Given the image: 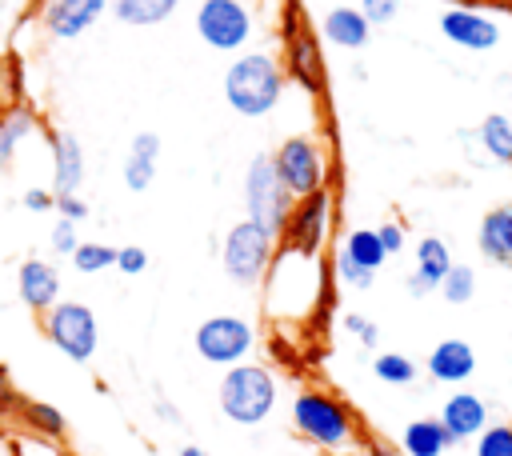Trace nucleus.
I'll return each mask as SVG.
<instances>
[{"label":"nucleus","instance_id":"obj_1","mask_svg":"<svg viewBox=\"0 0 512 456\" xmlns=\"http://www.w3.org/2000/svg\"><path fill=\"white\" fill-rule=\"evenodd\" d=\"M284 96V68L272 52H240L224 72V100L236 116H268Z\"/></svg>","mask_w":512,"mask_h":456},{"label":"nucleus","instance_id":"obj_2","mask_svg":"<svg viewBox=\"0 0 512 456\" xmlns=\"http://www.w3.org/2000/svg\"><path fill=\"white\" fill-rule=\"evenodd\" d=\"M292 428L296 436H304L308 444L324 448V452H344L356 440V416L348 412V404L324 388H300L292 400Z\"/></svg>","mask_w":512,"mask_h":456},{"label":"nucleus","instance_id":"obj_3","mask_svg":"<svg viewBox=\"0 0 512 456\" xmlns=\"http://www.w3.org/2000/svg\"><path fill=\"white\" fill-rule=\"evenodd\" d=\"M220 412L232 420V424H264L276 408V376L268 364H252V360H240L232 368H224V380H220Z\"/></svg>","mask_w":512,"mask_h":456},{"label":"nucleus","instance_id":"obj_4","mask_svg":"<svg viewBox=\"0 0 512 456\" xmlns=\"http://www.w3.org/2000/svg\"><path fill=\"white\" fill-rule=\"evenodd\" d=\"M272 252H276V232H268L264 224L256 220H236L228 232H224V244H220V260H224V272L232 284L240 288H256L272 264Z\"/></svg>","mask_w":512,"mask_h":456},{"label":"nucleus","instance_id":"obj_5","mask_svg":"<svg viewBox=\"0 0 512 456\" xmlns=\"http://www.w3.org/2000/svg\"><path fill=\"white\" fill-rule=\"evenodd\" d=\"M296 196L284 188V180L276 176V164H272V152H256L244 168V212L248 220L264 224L268 232H284L288 224V212H292Z\"/></svg>","mask_w":512,"mask_h":456},{"label":"nucleus","instance_id":"obj_6","mask_svg":"<svg viewBox=\"0 0 512 456\" xmlns=\"http://www.w3.org/2000/svg\"><path fill=\"white\" fill-rule=\"evenodd\" d=\"M40 328L56 352H64L76 364H88L96 356V312L80 300H56L48 312H40Z\"/></svg>","mask_w":512,"mask_h":456},{"label":"nucleus","instance_id":"obj_7","mask_svg":"<svg viewBox=\"0 0 512 456\" xmlns=\"http://www.w3.org/2000/svg\"><path fill=\"white\" fill-rule=\"evenodd\" d=\"M256 32V16L244 0H200L196 36L216 52H240Z\"/></svg>","mask_w":512,"mask_h":456},{"label":"nucleus","instance_id":"obj_8","mask_svg":"<svg viewBox=\"0 0 512 456\" xmlns=\"http://www.w3.org/2000/svg\"><path fill=\"white\" fill-rule=\"evenodd\" d=\"M272 164H276V176L284 180V188L296 200L328 188V160H324V148L312 136H288L272 152Z\"/></svg>","mask_w":512,"mask_h":456},{"label":"nucleus","instance_id":"obj_9","mask_svg":"<svg viewBox=\"0 0 512 456\" xmlns=\"http://www.w3.org/2000/svg\"><path fill=\"white\" fill-rule=\"evenodd\" d=\"M192 344H196V356H200V360H208V364H216V368H232V364L248 360V352H252V344H256V328H252L244 316L220 312V316H208V320L196 328Z\"/></svg>","mask_w":512,"mask_h":456},{"label":"nucleus","instance_id":"obj_10","mask_svg":"<svg viewBox=\"0 0 512 456\" xmlns=\"http://www.w3.org/2000/svg\"><path fill=\"white\" fill-rule=\"evenodd\" d=\"M332 216H336V204H332V192L320 188L312 196H300L288 212V224H284V244L300 248V252H312L320 256L324 252V240H328V228H332Z\"/></svg>","mask_w":512,"mask_h":456},{"label":"nucleus","instance_id":"obj_11","mask_svg":"<svg viewBox=\"0 0 512 456\" xmlns=\"http://www.w3.org/2000/svg\"><path fill=\"white\" fill-rule=\"evenodd\" d=\"M104 12H108V0H40V28L52 40H76Z\"/></svg>","mask_w":512,"mask_h":456},{"label":"nucleus","instance_id":"obj_12","mask_svg":"<svg viewBox=\"0 0 512 456\" xmlns=\"http://www.w3.org/2000/svg\"><path fill=\"white\" fill-rule=\"evenodd\" d=\"M440 36L464 52H488L500 44V24L476 8H448L440 16Z\"/></svg>","mask_w":512,"mask_h":456},{"label":"nucleus","instance_id":"obj_13","mask_svg":"<svg viewBox=\"0 0 512 456\" xmlns=\"http://www.w3.org/2000/svg\"><path fill=\"white\" fill-rule=\"evenodd\" d=\"M16 296L32 312H48L60 300V272H56V264L40 260V256L20 260V268H16Z\"/></svg>","mask_w":512,"mask_h":456},{"label":"nucleus","instance_id":"obj_14","mask_svg":"<svg viewBox=\"0 0 512 456\" xmlns=\"http://www.w3.org/2000/svg\"><path fill=\"white\" fill-rule=\"evenodd\" d=\"M436 420L444 424V432L452 436V444H460V440H472V436H480L488 428V404L476 392H452L444 400V408H440Z\"/></svg>","mask_w":512,"mask_h":456},{"label":"nucleus","instance_id":"obj_15","mask_svg":"<svg viewBox=\"0 0 512 456\" xmlns=\"http://www.w3.org/2000/svg\"><path fill=\"white\" fill-rule=\"evenodd\" d=\"M448 268H452L448 244H444L440 236H424V240L416 244V268H412V276L404 280L408 296H428V292H436L440 280L448 276Z\"/></svg>","mask_w":512,"mask_h":456},{"label":"nucleus","instance_id":"obj_16","mask_svg":"<svg viewBox=\"0 0 512 456\" xmlns=\"http://www.w3.org/2000/svg\"><path fill=\"white\" fill-rule=\"evenodd\" d=\"M48 144H52V192L56 196H68V192H80L84 184V148L72 132H48Z\"/></svg>","mask_w":512,"mask_h":456},{"label":"nucleus","instance_id":"obj_17","mask_svg":"<svg viewBox=\"0 0 512 456\" xmlns=\"http://www.w3.org/2000/svg\"><path fill=\"white\" fill-rule=\"evenodd\" d=\"M424 368H428V376L436 380V384H464L472 372H476V352H472V344L468 340H440L432 352H428V360H424Z\"/></svg>","mask_w":512,"mask_h":456},{"label":"nucleus","instance_id":"obj_18","mask_svg":"<svg viewBox=\"0 0 512 456\" xmlns=\"http://www.w3.org/2000/svg\"><path fill=\"white\" fill-rule=\"evenodd\" d=\"M320 32H324L328 44H336V48H344V52H360V48L368 44V36H372V24L364 20L360 8H352V4H336V8L324 12Z\"/></svg>","mask_w":512,"mask_h":456},{"label":"nucleus","instance_id":"obj_19","mask_svg":"<svg viewBox=\"0 0 512 456\" xmlns=\"http://www.w3.org/2000/svg\"><path fill=\"white\" fill-rule=\"evenodd\" d=\"M476 244H480L484 260H492L500 268H512V204H496V208L484 212Z\"/></svg>","mask_w":512,"mask_h":456},{"label":"nucleus","instance_id":"obj_20","mask_svg":"<svg viewBox=\"0 0 512 456\" xmlns=\"http://www.w3.org/2000/svg\"><path fill=\"white\" fill-rule=\"evenodd\" d=\"M156 164H160V136L156 132H136L124 156V184L128 192H148V184L156 180Z\"/></svg>","mask_w":512,"mask_h":456},{"label":"nucleus","instance_id":"obj_21","mask_svg":"<svg viewBox=\"0 0 512 456\" xmlns=\"http://www.w3.org/2000/svg\"><path fill=\"white\" fill-rule=\"evenodd\" d=\"M36 128H40V120H36V112H32V108H24V104H12V108H4V112H0V176H8V172H12L20 144H24Z\"/></svg>","mask_w":512,"mask_h":456},{"label":"nucleus","instance_id":"obj_22","mask_svg":"<svg viewBox=\"0 0 512 456\" xmlns=\"http://www.w3.org/2000/svg\"><path fill=\"white\" fill-rule=\"evenodd\" d=\"M452 448V436L444 432V424L436 416H420L408 420L400 432V452L404 456H444Z\"/></svg>","mask_w":512,"mask_h":456},{"label":"nucleus","instance_id":"obj_23","mask_svg":"<svg viewBox=\"0 0 512 456\" xmlns=\"http://www.w3.org/2000/svg\"><path fill=\"white\" fill-rule=\"evenodd\" d=\"M288 76L296 84H304V88H320L324 84V60H320V52H316L308 32L288 36Z\"/></svg>","mask_w":512,"mask_h":456},{"label":"nucleus","instance_id":"obj_24","mask_svg":"<svg viewBox=\"0 0 512 456\" xmlns=\"http://www.w3.org/2000/svg\"><path fill=\"white\" fill-rule=\"evenodd\" d=\"M176 8H180V0H108L112 20H120V24H128V28L164 24Z\"/></svg>","mask_w":512,"mask_h":456},{"label":"nucleus","instance_id":"obj_25","mask_svg":"<svg viewBox=\"0 0 512 456\" xmlns=\"http://www.w3.org/2000/svg\"><path fill=\"white\" fill-rule=\"evenodd\" d=\"M340 252H344L348 260H356L360 268H368V272H380V268H384V260H388V252H384V244H380L376 228H352V232L344 236Z\"/></svg>","mask_w":512,"mask_h":456},{"label":"nucleus","instance_id":"obj_26","mask_svg":"<svg viewBox=\"0 0 512 456\" xmlns=\"http://www.w3.org/2000/svg\"><path fill=\"white\" fill-rule=\"evenodd\" d=\"M476 136H480V148H484L492 160L512 164V120H508L504 112L484 116V120H480V128H476Z\"/></svg>","mask_w":512,"mask_h":456},{"label":"nucleus","instance_id":"obj_27","mask_svg":"<svg viewBox=\"0 0 512 456\" xmlns=\"http://www.w3.org/2000/svg\"><path fill=\"white\" fill-rule=\"evenodd\" d=\"M20 420L32 428V432H40V436H48V440H56V436H64V412L56 408V404H48V400H24L20 396Z\"/></svg>","mask_w":512,"mask_h":456},{"label":"nucleus","instance_id":"obj_28","mask_svg":"<svg viewBox=\"0 0 512 456\" xmlns=\"http://www.w3.org/2000/svg\"><path fill=\"white\" fill-rule=\"evenodd\" d=\"M68 260H72V268H76L80 276H96V272H104V268H116V244H104V240H80L76 252H72Z\"/></svg>","mask_w":512,"mask_h":456},{"label":"nucleus","instance_id":"obj_29","mask_svg":"<svg viewBox=\"0 0 512 456\" xmlns=\"http://www.w3.org/2000/svg\"><path fill=\"white\" fill-rule=\"evenodd\" d=\"M416 360L412 356H404V352H376V360H372V376L380 380V384H396V388H404V384H412L416 380Z\"/></svg>","mask_w":512,"mask_h":456},{"label":"nucleus","instance_id":"obj_30","mask_svg":"<svg viewBox=\"0 0 512 456\" xmlns=\"http://www.w3.org/2000/svg\"><path fill=\"white\" fill-rule=\"evenodd\" d=\"M436 292H440L448 304H468V300L476 296V272H472L468 264H452Z\"/></svg>","mask_w":512,"mask_h":456},{"label":"nucleus","instance_id":"obj_31","mask_svg":"<svg viewBox=\"0 0 512 456\" xmlns=\"http://www.w3.org/2000/svg\"><path fill=\"white\" fill-rule=\"evenodd\" d=\"M476 456H512V424H488L476 436Z\"/></svg>","mask_w":512,"mask_h":456},{"label":"nucleus","instance_id":"obj_32","mask_svg":"<svg viewBox=\"0 0 512 456\" xmlns=\"http://www.w3.org/2000/svg\"><path fill=\"white\" fill-rule=\"evenodd\" d=\"M336 280H340L344 288H352V292H368L372 280H376V272H368V268H360L356 260H348L344 252H336Z\"/></svg>","mask_w":512,"mask_h":456},{"label":"nucleus","instance_id":"obj_33","mask_svg":"<svg viewBox=\"0 0 512 456\" xmlns=\"http://www.w3.org/2000/svg\"><path fill=\"white\" fill-rule=\"evenodd\" d=\"M76 244H80L76 224H72V220H64V216H56V224H52V232H48V248H52L56 256H72V252H76Z\"/></svg>","mask_w":512,"mask_h":456},{"label":"nucleus","instance_id":"obj_34","mask_svg":"<svg viewBox=\"0 0 512 456\" xmlns=\"http://www.w3.org/2000/svg\"><path fill=\"white\" fill-rule=\"evenodd\" d=\"M340 324H344V332H352L364 348H376V344H380V328H376L368 316H360V312H344Z\"/></svg>","mask_w":512,"mask_h":456},{"label":"nucleus","instance_id":"obj_35","mask_svg":"<svg viewBox=\"0 0 512 456\" xmlns=\"http://www.w3.org/2000/svg\"><path fill=\"white\" fill-rule=\"evenodd\" d=\"M148 268V252L140 248V244H124V248H116V272H124V276H140Z\"/></svg>","mask_w":512,"mask_h":456},{"label":"nucleus","instance_id":"obj_36","mask_svg":"<svg viewBox=\"0 0 512 456\" xmlns=\"http://www.w3.org/2000/svg\"><path fill=\"white\" fill-rule=\"evenodd\" d=\"M356 8H360V12H364V20L376 28V24H392V20H396L400 0H360Z\"/></svg>","mask_w":512,"mask_h":456},{"label":"nucleus","instance_id":"obj_37","mask_svg":"<svg viewBox=\"0 0 512 456\" xmlns=\"http://www.w3.org/2000/svg\"><path fill=\"white\" fill-rule=\"evenodd\" d=\"M56 212L64 216V220H72V224H80V220H88V200L80 196V192H68V196H56Z\"/></svg>","mask_w":512,"mask_h":456},{"label":"nucleus","instance_id":"obj_38","mask_svg":"<svg viewBox=\"0 0 512 456\" xmlns=\"http://www.w3.org/2000/svg\"><path fill=\"white\" fill-rule=\"evenodd\" d=\"M20 204H24L28 212H52V208H56V192H52V188H24Z\"/></svg>","mask_w":512,"mask_h":456},{"label":"nucleus","instance_id":"obj_39","mask_svg":"<svg viewBox=\"0 0 512 456\" xmlns=\"http://www.w3.org/2000/svg\"><path fill=\"white\" fill-rule=\"evenodd\" d=\"M376 236H380V244H384V252H388V256H396V252L404 248V228H400L396 220L380 224V228H376Z\"/></svg>","mask_w":512,"mask_h":456},{"label":"nucleus","instance_id":"obj_40","mask_svg":"<svg viewBox=\"0 0 512 456\" xmlns=\"http://www.w3.org/2000/svg\"><path fill=\"white\" fill-rule=\"evenodd\" d=\"M20 408V392L12 388V380H8V372L0 368V416H12Z\"/></svg>","mask_w":512,"mask_h":456},{"label":"nucleus","instance_id":"obj_41","mask_svg":"<svg viewBox=\"0 0 512 456\" xmlns=\"http://www.w3.org/2000/svg\"><path fill=\"white\" fill-rule=\"evenodd\" d=\"M156 416H160V420H168V424H180V412H176L168 400H156Z\"/></svg>","mask_w":512,"mask_h":456},{"label":"nucleus","instance_id":"obj_42","mask_svg":"<svg viewBox=\"0 0 512 456\" xmlns=\"http://www.w3.org/2000/svg\"><path fill=\"white\" fill-rule=\"evenodd\" d=\"M368 456H404V452H396V448H388V444H372Z\"/></svg>","mask_w":512,"mask_h":456},{"label":"nucleus","instance_id":"obj_43","mask_svg":"<svg viewBox=\"0 0 512 456\" xmlns=\"http://www.w3.org/2000/svg\"><path fill=\"white\" fill-rule=\"evenodd\" d=\"M180 456H208V452H204V448H196V444H184V448H180Z\"/></svg>","mask_w":512,"mask_h":456},{"label":"nucleus","instance_id":"obj_44","mask_svg":"<svg viewBox=\"0 0 512 456\" xmlns=\"http://www.w3.org/2000/svg\"><path fill=\"white\" fill-rule=\"evenodd\" d=\"M16 4H24V0H16Z\"/></svg>","mask_w":512,"mask_h":456},{"label":"nucleus","instance_id":"obj_45","mask_svg":"<svg viewBox=\"0 0 512 456\" xmlns=\"http://www.w3.org/2000/svg\"><path fill=\"white\" fill-rule=\"evenodd\" d=\"M0 308H4V300H0Z\"/></svg>","mask_w":512,"mask_h":456}]
</instances>
